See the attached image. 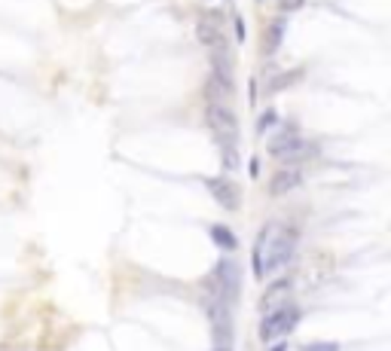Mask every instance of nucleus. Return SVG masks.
<instances>
[{
	"instance_id": "f257e3e1",
	"label": "nucleus",
	"mask_w": 391,
	"mask_h": 351,
	"mask_svg": "<svg viewBox=\"0 0 391 351\" xmlns=\"http://www.w3.org/2000/svg\"><path fill=\"white\" fill-rule=\"evenodd\" d=\"M297 232L281 223H266L260 229L254 241V278H266V275L285 269L294 257Z\"/></svg>"
},
{
	"instance_id": "f03ea898",
	"label": "nucleus",
	"mask_w": 391,
	"mask_h": 351,
	"mask_svg": "<svg viewBox=\"0 0 391 351\" xmlns=\"http://www.w3.org/2000/svg\"><path fill=\"white\" fill-rule=\"evenodd\" d=\"M239 284H242L239 266H235L233 259H220V263L214 266L211 278L205 281V293H211V296H217V300H224L226 305H233L239 300Z\"/></svg>"
},
{
	"instance_id": "7ed1b4c3",
	"label": "nucleus",
	"mask_w": 391,
	"mask_h": 351,
	"mask_svg": "<svg viewBox=\"0 0 391 351\" xmlns=\"http://www.w3.org/2000/svg\"><path fill=\"white\" fill-rule=\"evenodd\" d=\"M300 309L297 305H281V309L275 311H266V318L260 320V339L263 342H272V339H285L288 333L297 330V324H300Z\"/></svg>"
},
{
	"instance_id": "20e7f679",
	"label": "nucleus",
	"mask_w": 391,
	"mask_h": 351,
	"mask_svg": "<svg viewBox=\"0 0 391 351\" xmlns=\"http://www.w3.org/2000/svg\"><path fill=\"white\" fill-rule=\"evenodd\" d=\"M205 119H208V128L214 132V137H217L220 150L239 144V122H235L233 110H229L226 104H208V117Z\"/></svg>"
},
{
	"instance_id": "39448f33",
	"label": "nucleus",
	"mask_w": 391,
	"mask_h": 351,
	"mask_svg": "<svg viewBox=\"0 0 391 351\" xmlns=\"http://www.w3.org/2000/svg\"><path fill=\"white\" fill-rule=\"evenodd\" d=\"M205 187H208V193L214 196V202H217L224 211H235V208H239L242 193H239V187H235L233 180H226V178H208V180H205Z\"/></svg>"
},
{
	"instance_id": "423d86ee",
	"label": "nucleus",
	"mask_w": 391,
	"mask_h": 351,
	"mask_svg": "<svg viewBox=\"0 0 391 351\" xmlns=\"http://www.w3.org/2000/svg\"><path fill=\"white\" fill-rule=\"evenodd\" d=\"M229 95H233V76L211 74L208 83H205V98H208V104H226Z\"/></svg>"
},
{
	"instance_id": "0eeeda50",
	"label": "nucleus",
	"mask_w": 391,
	"mask_h": 351,
	"mask_svg": "<svg viewBox=\"0 0 391 351\" xmlns=\"http://www.w3.org/2000/svg\"><path fill=\"white\" fill-rule=\"evenodd\" d=\"M303 183V174L297 168H281L278 174H272L269 180V196H285L290 189H297Z\"/></svg>"
},
{
	"instance_id": "6e6552de",
	"label": "nucleus",
	"mask_w": 391,
	"mask_h": 351,
	"mask_svg": "<svg viewBox=\"0 0 391 351\" xmlns=\"http://www.w3.org/2000/svg\"><path fill=\"white\" fill-rule=\"evenodd\" d=\"M288 296H290V281H278V284H272V290H266V293H263L260 309H263V311L281 309V305H288Z\"/></svg>"
},
{
	"instance_id": "1a4fd4ad",
	"label": "nucleus",
	"mask_w": 391,
	"mask_h": 351,
	"mask_svg": "<svg viewBox=\"0 0 391 351\" xmlns=\"http://www.w3.org/2000/svg\"><path fill=\"white\" fill-rule=\"evenodd\" d=\"M312 153H315V147H312V144H306L303 137H297V141L288 144V147L281 150L275 159H281V162H303V159L312 156Z\"/></svg>"
},
{
	"instance_id": "9d476101",
	"label": "nucleus",
	"mask_w": 391,
	"mask_h": 351,
	"mask_svg": "<svg viewBox=\"0 0 391 351\" xmlns=\"http://www.w3.org/2000/svg\"><path fill=\"white\" fill-rule=\"evenodd\" d=\"M285 28H288V22H285V15H278V19L269 25V31H266V52H278V46H281V37H285Z\"/></svg>"
},
{
	"instance_id": "9b49d317",
	"label": "nucleus",
	"mask_w": 391,
	"mask_h": 351,
	"mask_svg": "<svg viewBox=\"0 0 391 351\" xmlns=\"http://www.w3.org/2000/svg\"><path fill=\"white\" fill-rule=\"evenodd\" d=\"M211 241L217 244V248H224V250H235V248H239V239L233 235V229H229V226H211Z\"/></svg>"
},
{
	"instance_id": "f8f14e48",
	"label": "nucleus",
	"mask_w": 391,
	"mask_h": 351,
	"mask_svg": "<svg viewBox=\"0 0 391 351\" xmlns=\"http://www.w3.org/2000/svg\"><path fill=\"white\" fill-rule=\"evenodd\" d=\"M303 76V71H285V74H275L269 83H266V92H285L288 86H294L297 80Z\"/></svg>"
},
{
	"instance_id": "ddd939ff",
	"label": "nucleus",
	"mask_w": 391,
	"mask_h": 351,
	"mask_svg": "<svg viewBox=\"0 0 391 351\" xmlns=\"http://www.w3.org/2000/svg\"><path fill=\"white\" fill-rule=\"evenodd\" d=\"M294 141H297V132H294V128H285V132H278L275 137H269V153H272V156H278V153L285 150L288 144H294Z\"/></svg>"
},
{
	"instance_id": "4468645a",
	"label": "nucleus",
	"mask_w": 391,
	"mask_h": 351,
	"mask_svg": "<svg viewBox=\"0 0 391 351\" xmlns=\"http://www.w3.org/2000/svg\"><path fill=\"white\" fill-rule=\"evenodd\" d=\"M303 351H340V345L336 342H309Z\"/></svg>"
},
{
	"instance_id": "2eb2a0df",
	"label": "nucleus",
	"mask_w": 391,
	"mask_h": 351,
	"mask_svg": "<svg viewBox=\"0 0 391 351\" xmlns=\"http://www.w3.org/2000/svg\"><path fill=\"white\" fill-rule=\"evenodd\" d=\"M275 119H278V117H275V110H266L263 117H260L257 128H260V132H266V128H269V126H275Z\"/></svg>"
},
{
	"instance_id": "dca6fc26",
	"label": "nucleus",
	"mask_w": 391,
	"mask_h": 351,
	"mask_svg": "<svg viewBox=\"0 0 391 351\" xmlns=\"http://www.w3.org/2000/svg\"><path fill=\"white\" fill-rule=\"evenodd\" d=\"M303 3L306 0H281V12H294V10H300Z\"/></svg>"
},
{
	"instance_id": "f3484780",
	"label": "nucleus",
	"mask_w": 391,
	"mask_h": 351,
	"mask_svg": "<svg viewBox=\"0 0 391 351\" xmlns=\"http://www.w3.org/2000/svg\"><path fill=\"white\" fill-rule=\"evenodd\" d=\"M235 31H239V37L244 40V25H242V19H235Z\"/></svg>"
},
{
	"instance_id": "a211bd4d",
	"label": "nucleus",
	"mask_w": 391,
	"mask_h": 351,
	"mask_svg": "<svg viewBox=\"0 0 391 351\" xmlns=\"http://www.w3.org/2000/svg\"><path fill=\"white\" fill-rule=\"evenodd\" d=\"M214 351H233L229 345H214Z\"/></svg>"
},
{
	"instance_id": "6ab92c4d",
	"label": "nucleus",
	"mask_w": 391,
	"mask_h": 351,
	"mask_svg": "<svg viewBox=\"0 0 391 351\" xmlns=\"http://www.w3.org/2000/svg\"><path fill=\"white\" fill-rule=\"evenodd\" d=\"M269 351H288L285 345H275V348H269Z\"/></svg>"
}]
</instances>
